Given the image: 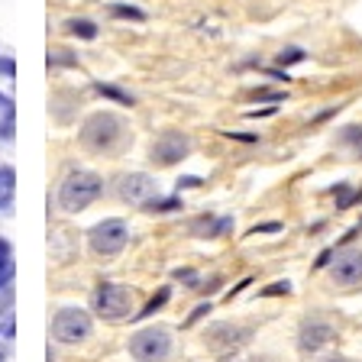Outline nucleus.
Returning <instances> with one entry per match:
<instances>
[{
    "label": "nucleus",
    "instance_id": "11",
    "mask_svg": "<svg viewBox=\"0 0 362 362\" xmlns=\"http://www.w3.org/2000/svg\"><path fill=\"white\" fill-rule=\"evenodd\" d=\"M13 191H16V172L10 165H0V211H4V207H10Z\"/></svg>",
    "mask_w": 362,
    "mask_h": 362
},
{
    "label": "nucleus",
    "instance_id": "26",
    "mask_svg": "<svg viewBox=\"0 0 362 362\" xmlns=\"http://www.w3.org/2000/svg\"><path fill=\"white\" fill-rule=\"evenodd\" d=\"M324 362H353V359H346V356H330V359H324Z\"/></svg>",
    "mask_w": 362,
    "mask_h": 362
},
{
    "label": "nucleus",
    "instance_id": "4",
    "mask_svg": "<svg viewBox=\"0 0 362 362\" xmlns=\"http://www.w3.org/2000/svg\"><path fill=\"white\" fill-rule=\"evenodd\" d=\"M172 353V337L162 327H152V330H139L129 339V356L136 362H162Z\"/></svg>",
    "mask_w": 362,
    "mask_h": 362
},
{
    "label": "nucleus",
    "instance_id": "21",
    "mask_svg": "<svg viewBox=\"0 0 362 362\" xmlns=\"http://www.w3.org/2000/svg\"><path fill=\"white\" fill-rule=\"evenodd\" d=\"M288 291H291V281H275V285H272V288H265V298H269V294H288Z\"/></svg>",
    "mask_w": 362,
    "mask_h": 362
},
{
    "label": "nucleus",
    "instance_id": "19",
    "mask_svg": "<svg viewBox=\"0 0 362 362\" xmlns=\"http://www.w3.org/2000/svg\"><path fill=\"white\" fill-rule=\"evenodd\" d=\"M113 16H129V20H146L143 10L127 7V4H113Z\"/></svg>",
    "mask_w": 362,
    "mask_h": 362
},
{
    "label": "nucleus",
    "instance_id": "18",
    "mask_svg": "<svg viewBox=\"0 0 362 362\" xmlns=\"http://www.w3.org/2000/svg\"><path fill=\"white\" fill-rule=\"evenodd\" d=\"M279 65H294V62H304V49H285V52H279Z\"/></svg>",
    "mask_w": 362,
    "mask_h": 362
},
{
    "label": "nucleus",
    "instance_id": "24",
    "mask_svg": "<svg viewBox=\"0 0 362 362\" xmlns=\"http://www.w3.org/2000/svg\"><path fill=\"white\" fill-rule=\"evenodd\" d=\"M194 185H201V178H194V175H191V178H181V181H178V188H194Z\"/></svg>",
    "mask_w": 362,
    "mask_h": 362
},
{
    "label": "nucleus",
    "instance_id": "7",
    "mask_svg": "<svg viewBox=\"0 0 362 362\" xmlns=\"http://www.w3.org/2000/svg\"><path fill=\"white\" fill-rule=\"evenodd\" d=\"M191 152V143L185 133H175V129H168V133H162L152 143L149 149V158L156 162V165H175V162H181V158Z\"/></svg>",
    "mask_w": 362,
    "mask_h": 362
},
{
    "label": "nucleus",
    "instance_id": "16",
    "mask_svg": "<svg viewBox=\"0 0 362 362\" xmlns=\"http://www.w3.org/2000/svg\"><path fill=\"white\" fill-rule=\"evenodd\" d=\"M98 94H104V98L117 100V104H133V98H129L127 90H120V88H113V84H98Z\"/></svg>",
    "mask_w": 362,
    "mask_h": 362
},
{
    "label": "nucleus",
    "instance_id": "17",
    "mask_svg": "<svg viewBox=\"0 0 362 362\" xmlns=\"http://www.w3.org/2000/svg\"><path fill=\"white\" fill-rule=\"evenodd\" d=\"M165 301H168V288H162V291H158L156 298H152V301L146 304V310H139V317H149V314H156V310L162 308V304H165Z\"/></svg>",
    "mask_w": 362,
    "mask_h": 362
},
{
    "label": "nucleus",
    "instance_id": "1",
    "mask_svg": "<svg viewBox=\"0 0 362 362\" xmlns=\"http://www.w3.org/2000/svg\"><path fill=\"white\" fill-rule=\"evenodd\" d=\"M81 143L90 152H117L127 143V123L117 113H94L88 123L81 127Z\"/></svg>",
    "mask_w": 362,
    "mask_h": 362
},
{
    "label": "nucleus",
    "instance_id": "22",
    "mask_svg": "<svg viewBox=\"0 0 362 362\" xmlns=\"http://www.w3.org/2000/svg\"><path fill=\"white\" fill-rule=\"evenodd\" d=\"M275 230H281L279 223H262V226H256L252 233H275Z\"/></svg>",
    "mask_w": 362,
    "mask_h": 362
},
{
    "label": "nucleus",
    "instance_id": "2",
    "mask_svg": "<svg viewBox=\"0 0 362 362\" xmlns=\"http://www.w3.org/2000/svg\"><path fill=\"white\" fill-rule=\"evenodd\" d=\"M100 191H104V181H100V175L81 172V168H78V172H71L65 181H62V188H59L62 211H68V214L84 211L88 204L98 201Z\"/></svg>",
    "mask_w": 362,
    "mask_h": 362
},
{
    "label": "nucleus",
    "instance_id": "8",
    "mask_svg": "<svg viewBox=\"0 0 362 362\" xmlns=\"http://www.w3.org/2000/svg\"><path fill=\"white\" fill-rule=\"evenodd\" d=\"M117 194L123 197L127 204H149L152 197L158 194V185L149 178V175H143V172H136V175H123L120 178V185H117Z\"/></svg>",
    "mask_w": 362,
    "mask_h": 362
},
{
    "label": "nucleus",
    "instance_id": "3",
    "mask_svg": "<svg viewBox=\"0 0 362 362\" xmlns=\"http://www.w3.org/2000/svg\"><path fill=\"white\" fill-rule=\"evenodd\" d=\"M90 308L98 310V317H104V320H123L129 314V308H133V294H129L127 285L104 281L90 298Z\"/></svg>",
    "mask_w": 362,
    "mask_h": 362
},
{
    "label": "nucleus",
    "instance_id": "23",
    "mask_svg": "<svg viewBox=\"0 0 362 362\" xmlns=\"http://www.w3.org/2000/svg\"><path fill=\"white\" fill-rule=\"evenodd\" d=\"M175 279H185V281H197V279H194V272H191V269H178V272H175Z\"/></svg>",
    "mask_w": 362,
    "mask_h": 362
},
{
    "label": "nucleus",
    "instance_id": "25",
    "mask_svg": "<svg viewBox=\"0 0 362 362\" xmlns=\"http://www.w3.org/2000/svg\"><path fill=\"white\" fill-rule=\"evenodd\" d=\"M207 310H211V304H201V308H197L194 314H191V320H188V324H194L197 317H204V314H207Z\"/></svg>",
    "mask_w": 362,
    "mask_h": 362
},
{
    "label": "nucleus",
    "instance_id": "12",
    "mask_svg": "<svg viewBox=\"0 0 362 362\" xmlns=\"http://www.w3.org/2000/svg\"><path fill=\"white\" fill-rule=\"evenodd\" d=\"M10 281H13V249L0 236V285H10Z\"/></svg>",
    "mask_w": 362,
    "mask_h": 362
},
{
    "label": "nucleus",
    "instance_id": "13",
    "mask_svg": "<svg viewBox=\"0 0 362 362\" xmlns=\"http://www.w3.org/2000/svg\"><path fill=\"white\" fill-rule=\"evenodd\" d=\"M230 226H233V220L220 217V220H197L194 230H197V236H220L223 230H230Z\"/></svg>",
    "mask_w": 362,
    "mask_h": 362
},
{
    "label": "nucleus",
    "instance_id": "20",
    "mask_svg": "<svg viewBox=\"0 0 362 362\" xmlns=\"http://www.w3.org/2000/svg\"><path fill=\"white\" fill-rule=\"evenodd\" d=\"M49 65H75V59H71L65 49H52V52H49Z\"/></svg>",
    "mask_w": 362,
    "mask_h": 362
},
{
    "label": "nucleus",
    "instance_id": "5",
    "mask_svg": "<svg viewBox=\"0 0 362 362\" xmlns=\"http://www.w3.org/2000/svg\"><path fill=\"white\" fill-rule=\"evenodd\" d=\"M88 240L98 256H117L129 240V226L123 223V220H104V223H98L90 230Z\"/></svg>",
    "mask_w": 362,
    "mask_h": 362
},
{
    "label": "nucleus",
    "instance_id": "15",
    "mask_svg": "<svg viewBox=\"0 0 362 362\" xmlns=\"http://www.w3.org/2000/svg\"><path fill=\"white\" fill-rule=\"evenodd\" d=\"M143 207H146L149 214H165V211H178L181 201H178V197H168V201H158V197H152V201L143 204Z\"/></svg>",
    "mask_w": 362,
    "mask_h": 362
},
{
    "label": "nucleus",
    "instance_id": "27",
    "mask_svg": "<svg viewBox=\"0 0 362 362\" xmlns=\"http://www.w3.org/2000/svg\"><path fill=\"white\" fill-rule=\"evenodd\" d=\"M4 356H7V353H4V346H0V362H4Z\"/></svg>",
    "mask_w": 362,
    "mask_h": 362
},
{
    "label": "nucleus",
    "instance_id": "10",
    "mask_svg": "<svg viewBox=\"0 0 362 362\" xmlns=\"http://www.w3.org/2000/svg\"><path fill=\"white\" fill-rule=\"evenodd\" d=\"M333 337H337V330H333L327 320H308V324L301 327V333H298V346H301L304 353H317V349H324Z\"/></svg>",
    "mask_w": 362,
    "mask_h": 362
},
{
    "label": "nucleus",
    "instance_id": "9",
    "mask_svg": "<svg viewBox=\"0 0 362 362\" xmlns=\"http://www.w3.org/2000/svg\"><path fill=\"white\" fill-rule=\"evenodd\" d=\"M330 275H333V285H339V288L362 285V252H343V256H337Z\"/></svg>",
    "mask_w": 362,
    "mask_h": 362
},
{
    "label": "nucleus",
    "instance_id": "6",
    "mask_svg": "<svg viewBox=\"0 0 362 362\" xmlns=\"http://www.w3.org/2000/svg\"><path fill=\"white\" fill-rule=\"evenodd\" d=\"M90 333V317L78 308H62L52 317V337L59 343H81Z\"/></svg>",
    "mask_w": 362,
    "mask_h": 362
},
{
    "label": "nucleus",
    "instance_id": "14",
    "mask_svg": "<svg viewBox=\"0 0 362 362\" xmlns=\"http://www.w3.org/2000/svg\"><path fill=\"white\" fill-rule=\"evenodd\" d=\"M65 30L71 33V36H81V39H94V36H98V26H94L90 20H68Z\"/></svg>",
    "mask_w": 362,
    "mask_h": 362
}]
</instances>
